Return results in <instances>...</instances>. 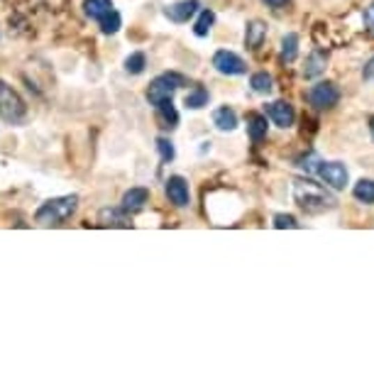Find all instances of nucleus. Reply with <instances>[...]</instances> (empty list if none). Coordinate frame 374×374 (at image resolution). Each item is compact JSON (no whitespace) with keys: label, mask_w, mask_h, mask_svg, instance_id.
<instances>
[{"label":"nucleus","mask_w":374,"mask_h":374,"mask_svg":"<svg viewBox=\"0 0 374 374\" xmlns=\"http://www.w3.org/2000/svg\"><path fill=\"white\" fill-rule=\"evenodd\" d=\"M291 191H294V201L299 203V208H304L311 215L325 213V210H333L338 205V201L330 191H325L323 186L311 179H294V189Z\"/></svg>","instance_id":"nucleus-1"},{"label":"nucleus","mask_w":374,"mask_h":374,"mask_svg":"<svg viewBox=\"0 0 374 374\" xmlns=\"http://www.w3.org/2000/svg\"><path fill=\"white\" fill-rule=\"evenodd\" d=\"M76 208H79V196H56L37 208L35 223L42 228H59L76 213Z\"/></svg>","instance_id":"nucleus-2"},{"label":"nucleus","mask_w":374,"mask_h":374,"mask_svg":"<svg viewBox=\"0 0 374 374\" xmlns=\"http://www.w3.org/2000/svg\"><path fill=\"white\" fill-rule=\"evenodd\" d=\"M25 115H27V105L20 98V93L13 86H8L6 81H0V118L10 125H17L25 120Z\"/></svg>","instance_id":"nucleus-3"},{"label":"nucleus","mask_w":374,"mask_h":374,"mask_svg":"<svg viewBox=\"0 0 374 374\" xmlns=\"http://www.w3.org/2000/svg\"><path fill=\"white\" fill-rule=\"evenodd\" d=\"M184 84H186L184 76L174 74V71H171V74L157 76V79L150 84V88H147V100H150V105H155V108H157L162 100L171 98V95H174V91L181 88Z\"/></svg>","instance_id":"nucleus-4"},{"label":"nucleus","mask_w":374,"mask_h":374,"mask_svg":"<svg viewBox=\"0 0 374 374\" xmlns=\"http://www.w3.org/2000/svg\"><path fill=\"white\" fill-rule=\"evenodd\" d=\"M340 100V91L333 81H320V84L311 86L309 91V103L318 110H328V108H335Z\"/></svg>","instance_id":"nucleus-5"},{"label":"nucleus","mask_w":374,"mask_h":374,"mask_svg":"<svg viewBox=\"0 0 374 374\" xmlns=\"http://www.w3.org/2000/svg\"><path fill=\"white\" fill-rule=\"evenodd\" d=\"M213 66L218 74L223 76H242L247 71V64L242 61V56H237L235 52L220 49L213 54Z\"/></svg>","instance_id":"nucleus-6"},{"label":"nucleus","mask_w":374,"mask_h":374,"mask_svg":"<svg viewBox=\"0 0 374 374\" xmlns=\"http://www.w3.org/2000/svg\"><path fill=\"white\" fill-rule=\"evenodd\" d=\"M315 176L323 179L330 189L340 191V189H345V184H348V166H345L343 162H323Z\"/></svg>","instance_id":"nucleus-7"},{"label":"nucleus","mask_w":374,"mask_h":374,"mask_svg":"<svg viewBox=\"0 0 374 374\" xmlns=\"http://www.w3.org/2000/svg\"><path fill=\"white\" fill-rule=\"evenodd\" d=\"M166 196L169 201L176 205V208H186L191 203V194H189V181L184 176H169L166 179Z\"/></svg>","instance_id":"nucleus-8"},{"label":"nucleus","mask_w":374,"mask_h":374,"mask_svg":"<svg viewBox=\"0 0 374 374\" xmlns=\"http://www.w3.org/2000/svg\"><path fill=\"white\" fill-rule=\"evenodd\" d=\"M196 13H201L198 0H176V3H171V6L166 8L164 15L169 17L171 22H179V25H184V22H189Z\"/></svg>","instance_id":"nucleus-9"},{"label":"nucleus","mask_w":374,"mask_h":374,"mask_svg":"<svg viewBox=\"0 0 374 374\" xmlns=\"http://www.w3.org/2000/svg\"><path fill=\"white\" fill-rule=\"evenodd\" d=\"M267 118L274 125H279V127H291L296 120V110L286 100H274V103L267 105Z\"/></svg>","instance_id":"nucleus-10"},{"label":"nucleus","mask_w":374,"mask_h":374,"mask_svg":"<svg viewBox=\"0 0 374 374\" xmlns=\"http://www.w3.org/2000/svg\"><path fill=\"white\" fill-rule=\"evenodd\" d=\"M98 223L103 228H130V218L125 208H103L98 213Z\"/></svg>","instance_id":"nucleus-11"},{"label":"nucleus","mask_w":374,"mask_h":374,"mask_svg":"<svg viewBox=\"0 0 374 374\" xmlns=\"http://www.w3.org/2000/svg\"><path fill=\"white\" fill-rule=\"evenodd\" d=\"M267 40V25L262 20H252L247 25V30H244V47L247 49H260L262 42Z\"/></svg>","instance_id":"nucleus-12"},{"label":"nucleus","mask_w":374,"mask_h":374,"mask_svg":"<svg viewBox=\"0 0 374 374\" xmlns=\"http://www.w3.org/2000/svg\"><path fill=\"white\" fill-rule=\"evenodd\" d=\"M213 125L220 132H233L237 127V113L228 105H220L213 110Z\"/></svg>","instance_id":"nucleus-13"},{"label":"nucleus","mask_w":374,"mask_h":374,"mask_svg":"<svg viewBox=\"0 0 374 374\" xmlns=\"http://www.w3.org/2000/svg\"><path fill=\"white\" fill-rule=\"evenodd\" d=\"M147 201H150V191L137 186V189H130L123 196V208L127 210V213H137V210L145 208Z\"/></svg>","instance_id":"nucleus-14"},{"label":"nucleus","mask_w":374,"mask_h":374,"mask_svg":"<svg viewBox=\"0 0 374 374\" xmlns=\"http://www.w3.org/2000/svg\"><path fill=\"white\" fill-rule=\"evenodd\" d=\"M113 10V0H84V13L95 22L105 20Z\"/></svg>","instance_id":"nucleus-15"},{"label":"nucleus","mask_w":374,"mask_h":374,"mask_svg":"<svg viewBox=\"0 0 374 374\" xmlns=\"http://www.w3.org/2000/svg\"><path fill=\"white\" fill-rule=\"evenodd\" d=\"M325 64H328V52H311L309 59H306V66H304V76L306 79H315L325 71Z\"/></svg>","instance_id":"nucleus-16"},{"label":"nucleus","mask_w":374,"mask_h":374,"mask_svg":"<svg viewBox=\"0 0 374 374\" xmlns=\"http://www.w3.org/2000/svg\"><path fill=\"white\" fill-rule=\"evenodd\" d=\"M247 135L252 142H262L267 137V118L260 113L247 115Z\"/></svg>","instance_id":"nucleus-17"},{"label":"nucleus","mask_w":374,"mask_h":374,"mask_svg":"<svg viewBox=\"0 0 374 374\" xmlns=\"http://www.w3.org/2000/svg\"><path fill=\"white\" fill-rule=\"evenodd\" d=\"M157 115H159L162 127H176V123H179V113H176L174 100L171 98L162 100V103L157 105Z\"/></svg>","instance_id":"nucleus-18"},{"label":"nucleus","mask_w":374,"mask_h":374,"mask_svg":"<svg viewBox=\"0 0 374 374\" xmlns=\"http://www.w3.org/2000/svg\"><path fill=\"white\" fill-rule=\"evenodd\" d=\"M296 56H299V35L289 32V35L281 40V59H284L286 64H291V61H296Z\"/></svg>","instance_id":"nucleus-19"},{"label":"nucleus","mask_w":374,"mask_h":374,"mask_svg":"<svg viewBox=\"0 0 374 374\" xmlns=\"http://www.w3.org/2000/svg\"><path fill=\"white\" fill-rule=\"evenodd\" d=\"M184 105H186V108H191V110L205 108V105H208V91H205L203 86H196L194 91H189V93H186Z\"/></svg>","instance_id":"nucleus-20"},{"label":"nucleus","mask_w":374,"mask_h":374,"mask_svg":"<svg viewBox=\"0 0 374 374\" xmlns=\"http://www.w3.org/2000/svg\"><path fill=\"white\" fill-rule=\"evenodd\" d=\"M352 196L359 201V203H374V181L372 179H362L354 184Z\"/></svg>","instance_id":"nucleus-21"},{"label":"nucleus","mask_w":374,"mask_h":374,"mask_svg":"<svg viewBox=\"0 0 374 374\" xmlns=\"http://www.w3.org/2000/svg\"><path fill=\"white\" fill-rule=\"evenodd\" d=\"M213 22H215V13L213 10H201L198 20H196V25H194V35L196 37H208Z\"/></svg>","instance_id":"nucleus-22"},{"label":"nucleus","mask_w":374,"mask_h":374,"mask_svg":"<svg viewBox=\"0 0 374 374\" xmlns=\"http://www.w3.org/2000/svg\"><path fill=\"white\" fill-rule=\"evenodd\" d=\"M145 66H147V56L142 52H135V54H130L125 59V71L130 76H140L145 71Z\"/></svg>","instance_id":"nucleus-23"},{"label":"nucleus","mask_w":374,"mask_h":374,"mask_svg":"<svg viewBox=\"0 0 374 374\" xmlns=\"http://www.w3.org/2000/svg\"><path fill=\"white\" fill-rule=\"evenodd\" d=\"M249 86H252L255 93H270L272 86H274V79H272L267 71H260V74H255L252 79H249Z\"/></svg>","instance_id":"nucleus-24"},{"label":"nucleus","mask_w":374,"mask_h":374,"mask_svg":"<svg viewBox=\"0 0 374 374\" xmlns=\"http://www.w3.org/2000/svg\"><path fill=\"white\" fill-rule=\"evenodd\" d=\"M98 25H100V32H103V35H115V32L123 27V17H120L118 10H113L105 20H100Z\"/></svg>","instance_id":"nucleus-25"},{"label":"nucleus","mask_w":374,"mask_h":374,"mask_svg":"<svg viewBox=\"0 0 374 374\" xmlns=\"http://www.w3.org/2000/svg\"><path fill=\"white\" fill-rule=\"evenodd\" d=\"M320 164H323V159H320V157L315 155V152H311V155H306L304 159L299 162V166L306 171V174H318Z\"/></svg>","instance_id":"nucleus-26"},{"label":"nucleus","mask_w":374,"mask_h":374,"mask_svg":"<svg viewBox=\"0 0 374 374\" xmlns=\"http://www.w3.org/2000/svg\"><path fill=\"white\" fill-rule=\"evenodd\" d=\"M157 152H159L162 162H171L176 157L174 145H171V140H166V137H157Z\"/></svg>","instance_id":"nucleus-27"},{"label":"nucleus","mask_w":374,"mask_h":374,"mask_svg":"<svg viewBox=\"0 0 374 374\" xmlns=\"http://www.w3.org/2000/svg\"><path fill=\"white\" fill-rule=\"evenodd\" d=\"M274 228H276V230H284V228L296 230V228H301V223H296V218H294V215L276 213V215H274Z\"/></svg>","instance_id":"nucleus-28"},{"label":"nucleus","mask_w":374,"mask_h":374,"mask_svg":"<svg viewBox=\"0 0 374 374\" xmlns=\"http://www.w3.org/2000/svg\"><path fill=\"white\" fill-rule=\"evenodd\" d=\"M364 27H367L369 35H374V3L364 10Z\"/></svg>","instance_id":"nucleus-29"},{"label":"nucleus","mask_w":374,"mask_h":374,"mask_svg":"<svg viewBox=\"0 0 374 374\" xmlns=\"http://www.w3.org/2000/svg\"><path fill=\"white\" fill-rule=\"evenodd\" d=\"M362 76H364V79H367V81H372V79H374V59H369V61H367V66H364Z\"/></svg>","instance_id":"nucleus-30"},{"label":"nucleus","mask_w":374,"mask_h":374,"mask_svg":"<svg viewBox=\"0 0 374 374\" xmlns=\"http://www.w3.org/2000/svg\"><path fill=\"white\" fill-rule=\"evenodd\" d=\"M265 3H267V6H272V8H284L289 0H265Z\"/></svg>","instance_id":"nucleus-31"},{"label":"nucleus","mask_w":374,"mask_h":374,"mask_svg":"<svg viewBox=\"0 0 374 374\" xmlns=\"http://www.w3.org/2000/svg\"><path fill=\"white\" fill-rule=\"evenodd\" d=\"M369 132H372V140H374V115H369Z\"/></svg>","instance_id":"nucleus-32"}]
</instances>
